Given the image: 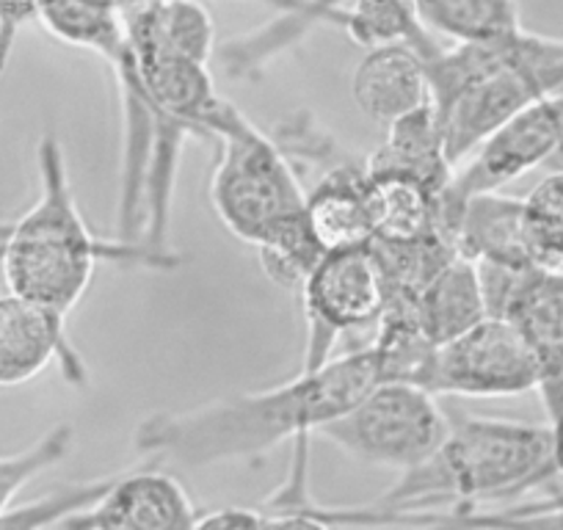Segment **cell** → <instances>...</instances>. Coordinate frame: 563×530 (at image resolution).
Returning <instances> with one entry per match:
<instances>
[{
	"mask_svg": "<svg viewBox=\"0 0 563 530\" xmlns=\"http://www.w3.org/2000/svg\"><path fill=\"white\" fill-rule=\"evenodd\" d=\"M382 382L376 351L332 356L316 371H301L276 387L230 395L188 412H164L141 420L135 451L183 467L241 462L265 456L294 442V456L310 453V437L349 412L362 395Z\"/></svg>",
	"mask_w": 563,
	"mask_h": 530,
	"instance_id": "obj_1",
	"label": "cell"
},
{
	"mask_svg": "<svg viewBox=\"0 0 563 530\" xmlns=\"http://www.w3.org/2000/svg\"><path fill=\"white\" fill-rule=\"evenodd\" d=\"M40 197L7 224L0 238V274L9 294L67 321L89 290L97 263L175 268L177 254L158 252L147 243H106L89 230L69 186L67 161L56 136L47 133L36 150Z\"/></svg>",
	"mask_w": 563,
	"mask_h": 530,
	"instance_id": "obj_2",
	"label": "cell"
},
{
	"mask_svg": "<svg viewBox=\"0 0 563 530\" xmlns=\"http://www.w3.org/2000/svg\"><path fill=\"white\" fill-rule=\"evenodd\" d=\"M213 142L219 161L210 180V202L221 224L257 249L271 283L301 290L327 252L307 224V194L288 155L232 102L216 122Z\"/></svg>",
	"mask_w": 563,
	"mask_h": 530,
	"instance_id": "obj_3",
	"label": "cell"
},
{
	"mask_svg": "<svg viewBox=\"0 0 563 530\" xmlns=\"http://www.w3.org/2000/svg\"><path fill=\"white\" fill-rule=\"evenodd\" d=\"M451 415L442 445L417 467L400 473V481L376 503L393 511H431L456 508L467 514L484 503L514 500L536 486L558 478L552 456V429L517 420Z\"/></svg>",
	"mask_w": 563,
	"mask_h": 530,
	"instance_id": "obj_4",
	"label": "cell"
},
{
	"mask_svg": "<svg viewBox=\"0 0 563 530\" xmlns=\"http://www.w3.org/2000/svg\"><path fill=\"white\" fill-rule=\"evenodd\" d=\"M426 69L448 155L462 164L506 119L563 89V40L519 29L492 42L440 47Z\"/></svg>",
	"mask_w": 563,
	"mask_h": 530,
	"instance_id": "obj_5",
	"label": "cell"
},
{
	"mask_svg": "<svg viewBox=\"0 0 563 530\" xmlns=\"http://www.w3.org/2000/svg\"><path fill=\"white\" fill-rule=\"evenodd\" d=\"M451 429L440 395L411 382L382 378L318 434L356 462L406 473L422 464Z\"/></svg>",
	"mask_w": 563,
	"mask_h": 530,
	"instance_id": "obj_6",
	"label": "cell"
},
{
	"mask_svg": "<svg viewBox=\"0 0 563 530\" xmlns=\"http://www.w3.org/2000/svg\"><path fill=\"white\" fill-rule=\"evenodd\" d=\"M305 299V362L301 371H316L332 360L345 332L376 327L387 305V283L373 246L327 252L301 285Z\"/></svg>",
	"mask_w": 563,
	"mask_h": 530,
	"instance_id": "obj_7",
	"label": "cell"
},
{
	"mask_svg": "<svg viewBox=\"0 0 563 530\" xmlns=\"http://www.w3.org/2000/svg\"><path fill=\"white\" fill-rule=\"evenodd\" d=\"M486 312L508 318L528 340L539 362V387L547 423L563 415V268H506L475 263Z\"/></svg>",
	"mask_w": 563,
	"mask_h": 530,
	"instance_id": "obj_8",
	"label": "cell"
},
{
	"mask_svg": "<svg viewBox=\"0 0 563 530\" xmlns=\"http://www.w3.org/2000/svg\"><path fill=\"white\" fill-rule=\"evenodd\" d=\"M539 362L508 318L486 316L467 332L437 345L426 389L448 398H503L536 393Z\"/></svg>",
	"mask_w": 563,
	"mask_h": 530,
	"instance_id": "obj_9",
	"label": "cell"
},
{
	"mask_svg": "<svg viewBox=\"0 0 563 530\" xmlns=\"http://www.w3.org/2000/svg\"><path fill=\"white\" fill-rule=\"evenodd\" d=\"M563 144V89L530 102L481 142L470 164L453 175L445 202L456 213L459 205L481 191H500L503 186L533 169H544L547 161Z\"/></svg>",
	"mask_w": 563,
	"mask_h": 530,
	"instance_id": "obj_10",
	"label": "cell"
},
{
	"mask_svg": "<svg viewBox=\"0 0 563 530\" xmlns=\"http://www.w3.org/2000/svg\"><path fill=\"white\" fill-rule=\"evenodd\" d=\"M197 506L180 481L166 470H135L111 478L108 489L58 528L95 530H188L197 525Z\"/></svg>",
	"mask_w": 563,
	"mask_h": 530,
	"instance_id": "obj_11",
	"label": "cell"
},
{
	"mask_svg": "<svg viewBox=\"0 0 563 530\" xmlns=\"http://www.w3.org/2000/svg\"><path fill=\"white\" fill-rule=\"evenodd\" d=\"M51 362L62 365L67 382L86 384L84 356L69 340L67 321L14 294L0 296V387L31 382Z\"/></svg>",
	"mask_w": 563,
	"mask_h": 530,
	"instance_id": "obj_12",
	"label": "cell"
},
{
	"mask_svg": "<svg viewBox=\"0 0 563 530\" xmlns=\"http://www.w3.org/2000/svg\"><path fill=\"white\" fill-rule=\"evenodd\" d=\"M307 224L323 252L367 246L376 235L373 183L367 164L354 155L323 169L321 180L307 194Z\"/></svg>",
	"mask_w": 563,
	"mask_h": 530,
	"instance_id": "obj_13",
	"label": "cell"
},
{
	"mask_svg": "<svg viewBox=\"0 0 563 530\" xmlns=\"http://www.w3.org/2000/svg\"><path fill=\"white\" fill-rule=\"evenodd\" d=\"M456 252L473 263L506 265V268H536L525 232L522 199L500 191H481L464 199L453 219ZM544 268V265H541Z\"/></svg>",
	"mask_w": 563,
	"mask_h": 530,
	"instance_id": "obj_14",
	"label": "cell"
},
{
	"mask_svg": "<svg viewBox=\"0 0 563 530\" xmlns=\"http://www.w3.org/2000/svg\"><path fill=\"white\" fill-rule=\"evenodd\" d=\"M351 91L371 122L384 124L431 102L426 58L409 45H378L356 67Z\"/></svg>",
	"mask_w": 563,
	"mask_h": 530,
	"instance_id": "obj_15",
	"label": "cell"
},
{
	"mask_svg": "<svg viewBox=\"0 0 563 530\" xmlns=\"http://www.w3.org/2000/svg\"><path fill=\"white\" fill-rule=\"evenodd\" d=\"M367 169L415 177L434 191L445 194L456 175V164L448 155L445 128L434 102H426L389 122L387 139L367 161Z\"/></svg>",
	"mask_w": 563,
	"mask_h": 530,
	"instance_id": "obj_16",
	"label": "cell"
},
{
	"mask_svg": "<svg viewBox=\"0 0 563 530\" xmlns=\"http://www.w3.org/2000/svg\"><path fill=\"white\" fill-rule=\"evenodd\" d=\"M415 316L422 334L434 345L448 343L489 316L473 260L464 254L448 260L417 294Z\"/></svg>",
	"mask_w": 563,
	"mask_h": 530,
	"instance_id": "obj_17",
	"label": "cell"
},
{
	"mask_svg": "<svg viewBox=\"0 0 563 530\" xmlns=\"http://www.w3.org/2000/svg\"><path fill=\"white\" fill-rule=\"evenodd\" d=\"M371 183L373 213H376L373 241L404 243L420 241L434 232H448L445 210H442L445 194L434 191L415 177L395 175V172H371Z\"/></svg>",
	"mask_w": 563,
	"mask_h": 530,
	"instance_id": "obj_18",
	"label": "cell"
},
{
	"mask_svg": "<svg viewBox=\"0 0 563 530\" xmlns=\"http://www.w3.org/2000/svg\"><path fill=\"white\" fill-rule=\"evenodd\" d=\"M340 29L367 51L378 45H409L422 58L440 51L437 36L422 23L417 0H351L343 3Z\"/></svg>",
	"mask_w": 563,
	"mask_h": 530,
	"instance_id": "obj_19",
	"label": "cell"
},
{
	"mask_svg": "<svg viewBox=\"0 0 563 530\" xmlns=\"http://www.w3.org/2000/svg\"><path fill=\"white\" fill-rule=\"evenodd\" d=\"M420 18L431 34L453 45H475L525 29L517 0H417Z\"/></svg>",
	"mask_w": 563,
	"mask_h": 530,
	"instance_id": "obj_20",
	"label": "cell"
},
{
	"mask_svg": "<svg viewBox=\"0 0 563 530\" xmlns=\"http://www.w3.org/2000/svg\"><path fill=\"white\" fill-rule=\"evenodd\" d=\"M525 232L536 263L563 268V169L547 175L522 197Z\"/></svg>",
	"mask_w": 563,
	"mask_h": 530,
	"instance_id": "obj_21",
	"label": "cell"
},
{
	"mask_svg": "<svg viewBox=\"0 0 563 530\" xmlns=\"http://www.w3.org/2000/svg\"><path fill=\"white\" fill-rule=\"evenodd\" d=\"M73 451V426H53L47 434H42L34 445L23 448L18 453L0 456V517L12 508V500L40 478L45 470L56 467L67 453Z\"/></svg>",
	"mask_w": 563,
	"mask_h": 530,
	"instance_id": "obj_22",
	"label": "cell"
},
{
	"mask_svg": "<svg viewBox=\"0 0 563 530\" xmlns=\"http://www.w3.org/2000/svg\"><path fill=\"white\" fill-rule=\"evenodd\" d=\"M108 484H111V478L95 481V484H73L67 489L51 492V495L40 497L34 503L9 508L0 517V528H47V525L58 528L67 517L89 508L108 489Z\"/></svg>",
	"mask_w": 563,
	"mask_h": 530,
	"instance_id": "obj_23",
	"label": "cell"
},
{
	"mask_svg": "<svg viewBox=\"0 0 563 530\" xmlns=\"http://www.w3.org/2000/svg\"><path fill=\"white\" fill-rule=\"evenodd\" d=\"M40 20V0H0V84L25 25Z\"/></svg>",
	"mask_w": 563,
	"mask_h": 530,
	"instance_id": "obj_24",
	"label": "cell"
},
{
	"mask_svg": "<svg viewBox=\"0 0 563 530\" xmlns=\"http://www.w3.org/2000/svg\"><path fill=\"white\" fill-rule=\"evenodd\" d=\"M288 18L301 20L305 25L312 23H343V0H257Z\"/></svg>",
	"mask_w": 563,
	"mask_h": 530,
	"instance_id": "obj_25",
	"label": "cell"
},
{
	"mask_svg": "<svg viewBox=\"0 0 563 530\" xmlns=\"http://www.w3.org/2000/svg\"><path fill=\"white\" fill-rule=\"evenodd\" d=\"M194 528L213 530V528H268V514L265 508H246V506H227L219 511L199 514Z\"/></svg>",
	"mask_w": 563,
	"mask_h": 530,
	"instance_id": "obj_26",
	"label": "cell"
},
{
	"mask_svg": "<svg viewBox=\"0 0 563 530\" xmlns=\"http://www.w3.org/2000/svg\"><path fill=\"white\" fill-rule=\"evenodd\" d=\"M552 429V456H555V470L558 478L563 481V415L550 423Z\"/></svg>",
	"mask_w": 563,
	"mask_h": 530,
	"instance_id": "obj_27",
	"label": "cell"
},
{
	"mask_svg": "<svg viewBox=\"0 0 563 530\" xmlns=\"http://www.w3.org/2000/svg\"><path fill=\"white\" fill-rule=\"evenodd\" d=\"M544 169H563V144H561V150H558V153L547 161Z\"/></svg>",
	"mask_w": 563,
	"mask_h": 530,
	"instance_id": "obj_28",
	"label": "cell"
},
{
	"mask_svg": "<svg viewBox=\"0 0 563 530\" xmlns=\"http://www.w3.org/2000/svg\"><path fill=\"white\" fill-rule=\"evenodd\" d=\"M541 503H550V506H563V489L552 492V495L541 497Z\"/></svg>",
	"mask_w": 563,
	"mask_h": 530,
	"instance_id": "obj_29",
	"label": "cell"
},
{
	"mask_svg": "<svg viewBox=\"0 0 563 530\" xmlns=\"http://www.w3.org/2000/svg\"><path fill=\"white\" fill-rule=\"evenodd\" d=\"M119 3H122V7L128 9V7H133V3H139V0H119Z\"/></svg>",
	"mask_w": 563,
	"mask_h": 530,
	"instance_id": "obj_30",
	"label": "cell"
},
{
	"mask_svg": "<svg viewBox=\"0 0 563 530\" xmlns=\"http://www.w3.org/2000/svg\"><path fill=\"white\" fill-rule=\"evenodd\" d=\"M3 232H7V224H0V238H3Z\"/></svg>",
	"mask_w": 563,
	"mask_h": 530,
	"instance_id": "obj_31",
	"label": "cell"
}]
</instances>
